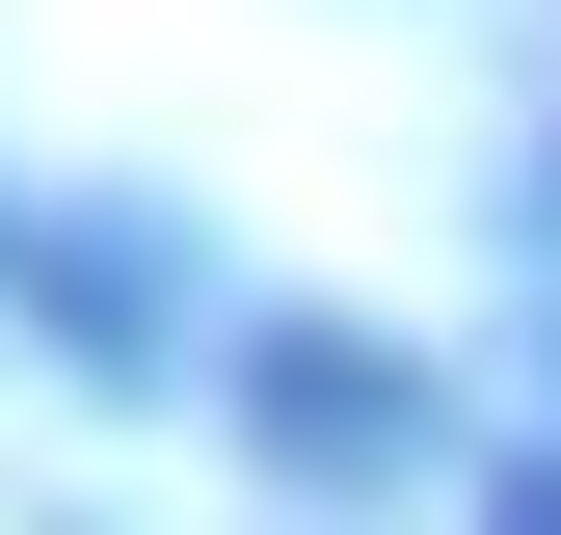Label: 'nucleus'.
<instances>
[{
	"mask_svg": "<svg viewBox=\"0 0 561 535\" xmlns=\"http://www.w3.org/2000/svg\"><path fill=\"white\" fill-rule=\"evenodd\" d=\"M481 535H561V482H535V455H508V482H481Z\"/></svg>",
	"mask_w": 561,
	"mask_h": 535,
	"instance_id": "obj_2",
	"label": "nucleus"
},
{
	"mask_svg": "<svg viewBox=\"0 0 561 535\" xmlns=\"http://www.w3.org/2000/svg\"><path fill=\"white\" fill-rule=\"evenodd\" d=\"M241 401H267V455H321V482H375V455L428 429V375H401V349H347V321H267Z\"/></svg>",
	"mask_w": 561,
	"mask_h": 535,
	"instance_id": "obj_1",
	"label": "nucleus"
}]
</instances>
